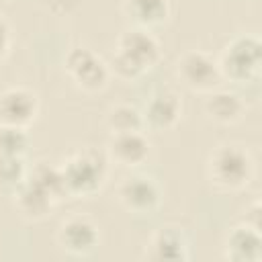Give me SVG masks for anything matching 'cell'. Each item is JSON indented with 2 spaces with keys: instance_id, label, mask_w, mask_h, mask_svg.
<instances>
[{
  "instance_id": "cell-15",
  "label": "cell",
  "mask_w": 262,
  "mask_h": 262,
  "mask_svg": "<svg viewBox=\"0 0 262 262\" xmlns=\"http://www.w3.org/2000/svg\"><path fill=\"white\" fill-rule=\"evenodd\" d=\"M205 115L217 125H235L246 115V102L233 90H213L205 100Z\"/></svg>"
},
{
  "instance_id": "cell-9",
  "label": "cell",
  "mask_w": 262,
  "mask_h": 262,
  "mask_svg": "<svg viewBox=\"0 0 262 262\" xmlns=\"http://www.w3.org/2000/svg\"><path fill=\"white\" fill-rule=\"evenodd\" d=\"M100 242L98 227L86 215H70L57 227V244L72 256H88Z\"/></svg>"
},
{
  "instance_id": "cell-1",
  "label": "cell",
  "mask_w": 262,
  "mask_h": 262,
  "mask_svg": "<svg viewBox=\"0 0 262 262\" xmlns=\"http://www.w3.org/2000/svg\"><path fill=\"white\" fill-rule=\"evenodd\" d=\"M160 57L162 47L154 33L143 27H129L117 39V47L111 57L108 70L117 78L129 82L149 72L160 61Z\"/></svg>"
},
{
  "instance_id": "cell-12",
  "label": "cell",
  "mask_w": 262,
  "mask_h": 262,
  "mask_svg": "<svg viewBox=\"0 0 262 262\" xmlns=\"http://www.w3.org/2000/svg\"><path fill=\"white\" fill-rule=\"evenodd\" d=\"M151 151L149 139L143 131H125V133H111L106 141V158L108 162L121 168H139L147 162Z\"/></svg>"
},
{
  "instance_id": "cell-19",
  "label": "cell",
  "mask_w": 262,
  "mask_h": 262,
  "mask_svg": "<svg viewBox=\"0 0 262 262\" xmlns=\"http://www.w3.org/2000/svg\"><path fill=\"white\" fill-rule=\"evenodd\" d=\"M29 135L27 129L0 125V156H27Z\"/></svg>"
},
{
  "instance_id": "cell-18",
  "label": "cell",
  "mask_w": 262,
  "mask_h": 262,
  "mask_svg": "<svg viewBox=\"0 0 262 262\" xmlns=\"http://www.w3.org/2000/svg\"><path fill=\"white\" fill-rule=\"evenodd\" d=\"M25 156H0V190L12 192L27 178Z\"/></svg>"
},
{
  "instance_id": "cell-8",
  "label": "cell",
  "mask_w": 262,
  "mask_h": 262,
  "mask_svg": "<svg viewBox=\"0 0 262 262\" xmlns=\"http://www.w3.org/2000/svg\"><path fill=\"white\" fill-rule=\"evenodd\" d=\"M39 117V96L25 86H10L0 92V125L29 129Z\"/></svg>"
},
{
  "instance_id": "cell-11",
  "label": "cell",
  "mask_w": 262,
  "mask_h": 262,
  "mask_svg": "<svg viewBox=\"0 0 262 262\" xmlns=\"http://www.w3.org/2000/svg\"><path fill=\"white\" fill-rule=\"evenodd\" d=\"M143 256L154 262H186L190 258V244L180 227L164 225L149 235Z\"/></svg>"
},
{
  "instance_id": "cell-7",
  "label": "cell",
  "mask_w": 262,
  "mask_h": 262,
  "mask_svg": "<svg viewBox=\"0 0 262 262\" xmlns=\"http://www.w3.org/2000/svg\"><path fill=\"white\" fill-rule=\"evenodd\" d=\"M117 199L125 211L131 215H154L162 205L160 184L145 174H131L123 178L117 186Z\"/></svg>"
},
{
  "instance_id": "cell-4",
  "label": "cell",
  "mask_w": 262,
  "mask_h": 262,
  "mask_svg": "<svg viewBox=\"0 0 262 262\" xmlns=\"http://www.w3.org/2000/svg\"><path fill=\"white\" fill-rule=\"evenodd\" d=\"M219 74L233 84H252L262 68V43L256 35H237L227 41L217 57Z\"/></svg>"
},
{
  "instance_id": "cell-2",
  "label": "cell",
  "mask_w": 262,
  "mask_h": 262,
  "mask_svg": "<svg viewBox=\"0 0 262 262\" xmlns=\"http://www.w3.org/2000/svg\"><path fill=\"white\" fill-rule=\"evenodd\" d=\"M68 196H92L98 192L108 176V158L96 149H80L57 164Z\"/></svg>"
},
{
  "instance_id": "cell-17",
  "label": "cell",
  "mask_w": 262,
  "mask_h": 262,
  "mask_svg": "<svg viewBox=\"0 0 262 262\" xmlns=\"http://www.w3.org/2000/svg\"><path fill=\"white\" fill-rule=\"evenodd\" d=\"M106 127L111 133H125V131H143L141 111L133 104H115L106 115Z\"/></svg>"
},
{
  "instance_id": "cell-10",
  "label": "cell",
  "mask_w": 262,
  "mask_h": 262,
  "mask_svg": "<svg viewBox=\"0 0 262 262\" xmlns=\"http://www.w3.org/2000/svg\"><path fill=\"white\" fill-rule=\"evenodd\" d=\"M180 115H182V100L170 88L154 90L141 111L143 127L158 133L172 129L180 121Z\"/></svg>"
},
{
  "instance_id": "cell-13",
  "label": "cell",
  "mask_w": 262,
  "mask_h": 262,
  "mask_svg": "<svg viewBox=\"0 0 262 262\" xmlns=\"http://www.w3.org/2000/svg\"><path fill=\"white\" fill-rule=\"evenodd\" d=\"M10 196H12L14 209L27 221H41V219H45L51 213V209L57 205L55 196L43 184L33 180L31 176H27L25 182L10 192Z\"/></svg>"
},
{
  "instance_id": "cell-3",
  "label": "cell",
  "mask_w": 262,
  "mask_h": 262,
  "mask_svg": "<svg viewBox=\"0 0 262 262\" xmlns=\"http://www.w3.org/2000/svg\"><path fill=\"white\" fill-rule=\"evenodd\" d=\"M254 176V162L248 149L233 143H223L211 149L207 158V178L223 192H235L250 184Z\"/></svg>"
},
{
  "instance_id": "cell-14",
  "label": "cell",
  "mask_w": 262,
  "mask_h": 262,
  "mask_svg": "<svg viewBox=\"0 0 262 262\" xmlns=\"http://www.w3.org/2000/svg\"><path fill=\"white\" fill-rule=\"evenodd\" d=\"M223 258L231 262H260L262 260L260 229L244 221L231 227L223 239Z\"/></svg>"
},
{
  "instance_id": "cell-20",
  "label": "cell",
  "mask_w": 262,
  "mask_h": 262,
  "mask_svg": "<svg viewBox=\"0 0 262 262\" xmlns=\"http://www.w3.org/2000/svg\"><path fill=\"white\" fill-rule=\"evenodd\" d=\"M10 45H12V37H10V27L8 23L0 16V63L6 59V55L10 53Z\"/></svg>"
},
{
  "instance_id": "cell-5",
  "label": "cell",
  "mask_w": 262,
  "mask_h": 262,
  "mask_svg": "<svg viewBox=\"0 0 262 262\" xmlns=\"http://www.w3.org/2000/svg\"><path fill=\"white\" fill-rule=\"evenodd\" d=\"M176 78L190 92L209 94L223 80L217 59L203 49H188L176 59Z\"/></svg>"
},
{
  "instance_id": "cell-6",
  "label": "cell",
  "mask_w": 262,
  "mask_h": 262,
  "mask_svg": "<svg viewBox=\"0 0 262 262\" xmlns=\"http://www.w3.org/2000/svg\"><path fill=\"white\" fill-rule=\"evenodd\" d=\"M63 70L72 82L84 92H98L106 86L111 70L88 47H74L63 59Z\"/></svg>"
},
{
  "instance_id": "cell-16",
  "label": "cell",
  "mask_w": 262,
  "mask_h": 262,
  "mask_svg": "<svg viewBox=\"0 0 262 262\" xmlns=\"http://www.w3.org/2000/svg\"><path fill=\"white\" fill-rule=\"evenodd\" d=\"M123 14L133 27L151 29L168 20L170 0H123Z\"/></svg>"
}]
</instances>
